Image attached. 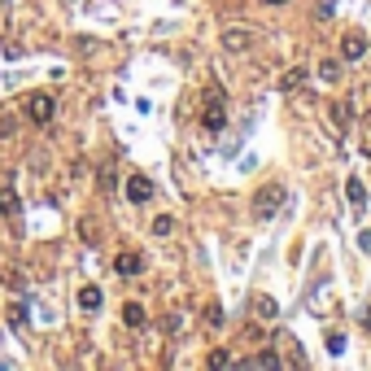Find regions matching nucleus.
Masks as SVG:
<instances>
[{
	"label": "nucleus",
	"instance_id": "9d476101",
	"mask_svg": "<svg viewBox=\"0 0 371 371\" xmlns=\"http://www.w3.org/2000/svg\"><path fill=\"white\" fill-rule=\"evenodd\" d=\"M114 267H118V275H140V271H145V258H140V254H118Z\"/></svg>",
	"mask_w": 371,
	"mask_h": 371
},
{
	"label": "nucleus",
	"instance_id": "0eeeda50",
	"mask_svg": "<svg viewBox=\"0 0 371 371\" xmlns=\"http://www.w3.org/2000/svg\"><path fill=\"white\" fill-rule=\"evenodd\" d=\"M249 44H254V31H241V27H236V31L223 35V49H227V53H249Z\"/></svg>",
	"mask_w": 371,
	"mask_h": 371
},
{
	"label": "nucleus",
	"instance_id": "f03ea898",
	"mask_svg": "<svg viewBox=\"0 0 371 371\" xmlns=\"http://www.w3.org/2000/svg\"><path fill=\"white\" fill-rule=\"evenodd\" d=\"M53 114H57V101L49 97V92H31V97H27V118H31V123H53Z\"/></svg>",
	"mask_w": 371,
	"mask_h": 371
},
{
	"label": "nucleus",
	"instance_id": "423d86ee",
	"mask_svg": "<svg viewBox=\"0 0 371 371\" xmlns=\"http://www.w3.org/2000/svg\"><path fill=\"white\" fill-rule=\"evenodd\" d=\"M149 197H153V179H145V175H131V179H127V201L145 206Z\"/></svg>",
	"mask_w": 371,
	"mask_h": 371
},
{
	"label": "nucleus",
	"instance_id": "7ed1b4c3",
	"mask_svg": "<svg viewBox=\"0 0 371 371\" xmlns=\"http://www.w3.org/2000/svg\"><path fill=\"white\" fill-rule=\"evenodd\" d=\"M280 206H284V188H280V184L258 188V197H254V214H258V219H271Z\"/></svg>",
	"mask_w": 371,
	"mask_h": 371
},
{
	"label": "nucleus",
	"instance_id": "412c9836",
	"mask_svg": "<svg viewBox=\"0 0 371 371\" xmlns=\"http://www.w3.org/2000/svg\"><path fill=\"white\" fill-rule=\"evenodd\" d=\"M267 5H284V0H267Z\"/></svg>",
	"mask_w": 371,
	"mask_h": 371
},
{
	"label": "nucleus",
	"instance_id": "f8f14e48",
	"mask_svg": "<svg viewBox=\"0 0 371 371\" xmlns=\"http://www.w3.org/2000/svg\"><path fill=\"white\" fill-rule=\"evenodd\" d=\"M79 306L83 310H97L101 306V289H92V284H88V289H79Z\"/></svg>",
	"mask_w": 371,
	"mask_h": 371
},
{
	"label": "nucleus",
	"instance_id": "9b49d317",
	"mask_svg": "<svg viewBox=\"0 0 371 371\" xmlns=\"http://www.w3.org/2000/svg\"><path fill=\"white\" fill-rule=\"evenodd\" d=\"M123 323H127V328H145V306H140V302H127V306H123Z\"/></svg>",
	"mask_w": 371,
	"mask_h": 371
},
{
	"label": "nucleus",
	"instance_id": "a211bd4d",
	"mask_svg": "<svg viewBox=\"0 0 371 371\" xmlns=\"http://www.w3.org/2000/svg\"><path fill=\"white\" fill-rule=\"evenodd\" d=\"M206 323H210V328H219V323H223V310H219V306H206Z\"/></svg>",
	"mask_w": 371,
	"mask_h": 371
},
{
	"label": "nucleus",
	"instance_id": "dca6fc26",
	"mask_svg": "<svg viewBox=\"0 0 371 371\" xmlns=\"http://www.w3.org/2000/svg\"><path fill=\"white\" fill-rule=\"evenodd\" d=\"M249 367H280V354H254Z\"/></svg>",
	"mask_w": 371,
	"mask_h": 371
},
{
	"label": "nucleus",
	"instance_id": "f257e3e1",
	"mask_svg": "<svg viewBox=\"0 0 371 371\" xmlns=\"http://www.w3.org/2000/svg\"><path fill=\"white\" fill-rule=\"evenodd\" d=\"M201 123H206V131H223V127H227V97H223V88H210V92H206Z\"/></svg>",
	"mask_w": 371,
	"mask_h": 371
},
{
	"label": "nucleus",
	"instance_id": "f3484780",
	"mask_svg": "<svg viewBox=\"0 0 371 371\" xmlns=\"http://www.w3.org/2000/svg\"><path fill=\"white\" fill-rule=\"evenodd\" d=\"M302 83H306V70H293V75H289V79H284V88H289V92H293V88H302Z\"/></svg>",
	"mask_w": 371,
	"mask_h": 371
},
{
	"label": "nucleus",
	"instance_id": "4468645a",
	"mask_svg": "<svg viewBox=\"0 0 371 371\" xmlns=\"http://www.w3.org/2000/svg\"><path fill=\"white\" fill-rule=\"evenodd\" d=\"M319 75L328 79V83H337L341 79V62H319Z\"/></svg>",
	"mask_w": 371,
	"mask_h": 371
},
{
	"label": "nucleus",
	"instance_id": "6ab92c4d",
	"mask_svg": "<svg viewBox=\"0 0 371 371\" xmlns=\"http://www.w3.org/2000/svg\"><path fill=\"white\" fill-rule=\"evenodd\" d=\"M79 232H83V236H88V241H92V245H97V223H92V219H83V223H79Z\"/></svg>",
	"mask_w": 371,
	"mask_h": 371
},
{
	"label": "nucleus",
	"instance_id": "aec40b11",
	"mask_svg": "<svg viewBox=\"0 0 371 371\" xmlns=\"http://www.w3.org/2000/svg\"><path fill=\"white\" fill-rule=\"evenodd\" d=\"M328 350H332V354L345 350V337H341V332H332V337H328Z\"/></svg>",
	"mask_w": 371,
	"mask_h": 371
},
{
	"label": "nucleus",
	"instance_id": "6e6552de",
	"mask_svg": "<svg viewBox=\"0 0 371 371\" xmlns=\"http://www.w3.org/2000/svg\"><path fill=\"white\" fill-rule=\"evenodd\" d=\"M345 197H350V206H354V210H363V206H367V188H363V179H358V175L345 179Z\"/></svg>",
	"mask_w": 371,
	"mask_h": 371
},
{
	"label": "nucleus",
	"instance_id": "ddd939ff",
	"mask_svg": "<svg viewBox=\"0 0 371 371\" xmlns=\"http://www.w3.org/2000/svg\"><path fill=\"white\" fill-rule=\"evenodd\" d=\"M332 123H337L341 131H350V110H345L341 101H332Z\"/></svg>",
	"mask_w": 371,
	"mask_h": 371
},
{
	"label": "nucleus",
	"instance_id": "39448f33",
	"mask_svg": "<svg viewBox=\"0 0 371 371\" xmlns=\"http://www.w3.org/2000/svg\"><path fill=\"white\" fill-rule=\"evenodd\" d=\"M0 214H5V219H18V184H14V175H5V184H0Z\"/></svg>",
	"mask_w": 371,
	"mask_h": 371
},
{
	"label": "nucleus",
	"instance_id": "20e7f679",
	"mask_svg": "<svg viewBox=\"0 0 371 371\" xmlns=\"http://www.w3.org/2000/svg\"><path fill=\"white\" fill-rule=\"evenodd\" d=\"M341 57H345V62H358V57H367V35H363V31L341 35Z\"/></svg>",
	"mask_w": 371,
	"mask_h": 371
},
{
	"label": "nucleus",
	"instance_id": "2eb2a0df",
	"mask_svg": "<svg viewBox=\"0 0 371 371\" xmlns=\"http://www.w3.org/2000/svg\"><path fill=\"white\" fill-rule=\"evenodd\" d=\"M153 232H158V236H171V232H175V219H171V214H162V219H153Z\"/></svg>",
	"mask_w": 371,
	"mask_h": 371
},
{
	"label": "nucleus",
	"instance_id": "1a4fd4ad",
	"mask_svg": "<svg viewBox=\"0 0 371 371\" xmlns=\"http://www.w3.org/2000/svg\"><path fill=\"white\" fill-rule=\"evenodd\" d=\"M249 306L258 310V319H275V315H280V306H275L267 293H254V297H249Z\"/></svg>",
	"mask_w": 371,
	"mask_h": 371
}]
</instances>
